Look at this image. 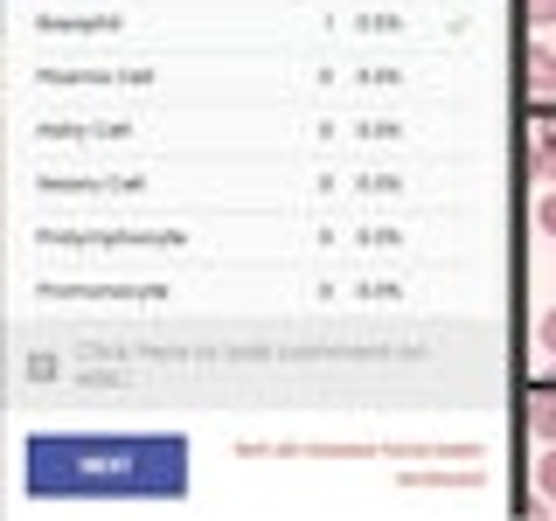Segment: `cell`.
<instances>
[{"mask_svg": "<svg viewBox=\"0 0 556 521\" xmlns=\"http://www.w3.org/2000/svg\"><path fill=\"white\" fill-rule=\"evenodd\" d=\"M529 181L535 188H556V112L535 118V132H529Z\"/></svg>", "mask_w": 556, "mask_h": 521, "instance_id": "1", "label": "cell"}, {"mask_svg": "<svg viewBox=\"0 0 556 521\" xmlns=\"http://www.w3.org/2000/svg\"><path fill=\"white\" fill-rule=\"evenodd\" d=\"M529 91L556 98V42H529Z\"/></svg>", "mask_w": 556, "mask_h": 521, "instance_id": "2", "label": "cell"}, {"mask_svg": "<svg viewBox=\"0 0 556 521\" xmlns=\"http://www.w3.org/2000/svg\"><path fill=\"white\" fill-rule=\"evenodd\" d=\"M529 439L535 445H556V390H535L529 396Z\"/></svg>", "mask_w": 556, "mask_h": 521, "instance_id": "3", "label": "cell"}, {"mask_svg": "<svg viewBox=\"0 0 556 521\" xmlns=\"http://www.w3.org/2000/svg\"><path fill=\"white\" fill-rule=\"evenodd\" d=\"M535 500L556 508V445H543V459H535Z\"/></svg>", "mask_w": 556, "mask_h": 521, "instance_id": "4", "label": "cell"}, {"mask_svg": "<svg viewBox=\"0 0 556 521\" xmlns=\"http://www.w3.org/2000/svg\"><path fill=\"white\" fill-rule=\"evenodd\" d=\"M535 347H543V355H556V306L535 313Z\"/></svg>", "mask_w": 556, "mask_h": 521, "instance_id": "5", "label": "cell"}, {"mask_svg": "<svg viewBox=\"0 0 556 521\" xmlns=\"http://www.w3.org/2000/svg\"><path fill=\"white\" fill-rule=\"evenodd\" d=\"M535 230L556 237V188H543V195H535Z\"/></svg>", "mask_w": 556, "mask_h": 521, "instance_id": "6", "label": "cell"}, {"mask_svg": "<svg viewBox=\"0 0 556 521\" xmlns=\"http://www.w3.org/2000/svg\"><path fill=\"white\" fill-rule=\"evenodd\" d=\"M529 22L535 28H556V0H529Z\"/></svg>", "mask_w": 556, "mask_h": 521, "instance_id": "7", "label": "cell"}, {"mask_svg": "<svg viewBox=\"0 0 556 521\" xmlns=\"http://www.w3.org/2000/svg\"><path fill=\"white\" fill-rule=\"evenodd\" d=\"M549 35H556V28H549Z\"/></svg>", "mask_w": 556, "mask_h": 521, "instance_id": "8", "label": "cell"}]
</instances>
